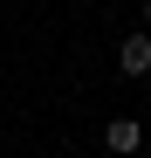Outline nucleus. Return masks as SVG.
Masks as SVG:
<instances>
[{
    "label": "nucleus",
    "mask_w": 151,
    "mask_h": 158,
    "mask_svg": "<svg viewBox=\"0 0 151 158\" xmlns=\"http://www.w3.org/2000/svg\"><path fill=\"white\" fill-rule=\"evenodd\" d=\"M103 144H110V151H137V144H144V131H137V117H117V124L103 131Z\"/></svg>",
    "instance_id": "obj_2"
},
{
    "label": "nucleus",
    "mask_w": 151,
    "mask_h": 158,
    "mask_svg": "<svg viewBox=\"0 0 151 158\" xmlns=\"http://www.w3.org/2000/svg\"><path fill=\"white\" fill-rule=\"evenodd\" d=\"M144 21H151V0H144Z\"/></svg>",
    "instance_id": "obj_3"
},
{
    "label": "nucleus",
    "mask_w": 151,
    "mask_h": 158,
    "mask_svg": "<svg viewBox=\"0 0 151 158\" xmlns=\"http://www.w3.org/2000/svg\"><path fill=\"white\" fill-rule=\"evenodd\" d=\"M117 69H124V76H144V69H151V28L131 35V41L117 48Z\"/></svg>",
    "instance_id": "obj_1"
}]
</instances>
